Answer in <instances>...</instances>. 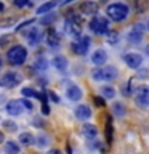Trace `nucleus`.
<instances>
[{
    "label": "nucleus",
    "instance_id": "nucleus-9",
    "mask_svg": "<svg viewBox=\"0 0 149 154\" xmlns=\"http://www.w3.org/2000/svg\"><path fill=\"white\" fill-rule=\"evenodd\" d=\"M90 48V37H80L74 45H72V50H74L77 55H87Z\"/></svg>",
    "mask_w": 149,
    "mask_h": 154
},
{
    "label": "nucleus",
    "instance_id": "nucleus-18",
    "mask_svg": "<svg viewBox=\"0 0 149 154\" xmlns=\"http://www.w3.org/2000/svg\"><path fill=\"white\" fill-rule=\"evenodd\" d=\"M58 3H59L58 0H50V2H47V3L40 5V7L37 8V13H38V14H45V13H48V11H51V10L55 8Z\"/></svg>",
    "mask_w": 149,
    "mask_h": 154
},
{
    "label": "nucleus",
    "instance_id": "nucleus-11",
    "mask_svg": "<svg viewBox=\"0 0 149 154\" xmlns=\"http://www.w3.org/2000/svg\"><path fill=\"white\" fill-rule=\"evenodd\" d=\"M42 38H43V35H42V31L38 27H32L31 31L27 32V42L31 43V45H37Z\"/></svg>",
    "mask_w": 149,
    "mask_h": 154
},
{
    "label": "nucleus",
    "instance_id": "nucleus-31",
    "mask_svg": "<svg viewBox=\"0 0 149 154\" xmlns=\"http://www.w3.org/2000/svg\"><path fill=\"white\" fill-rule=\"evenodd\" d=\"M93 101H95V104H96V106H104V100H103V98H99V96H95Z\"/></svg>",
    "mask_w": 149,
    "mask_h": 154
},
{
    "label": "nucleus",
    "instance_id": "nucleus-29",
    "mask_svg": "<svg viewBox=\"0 0 149 154\" xmlns=\"http://www.w3.org/2000/svg\"><path fill=\"white\" fill-rule=\"evenodd\" d=\"M35 67H37V69H47V61L45 60H38Z\"/></svg>",
    "mask_w": 149,
    "mask_h": 154
},
{
    "label": "nucleus",
    "instance_id": "nucleus-25",
    "mask_svg": "<svg viewBox=\"0 0 149 154\" xmlns=\"http://www.w3.org/2000/svg\"><path fill=\"white\" fill-rule=\"evenodd\" d=\"M106 137H108V143H111V140H112V120L108 119V122H106Z\"/></svg>",
    "mask_w": 149,
    "mask_h": 154
},
{
    "label": "nucleus",
    "instance_id": "nucleus-5",
    "mask_svg": "<svg viewBox=\"0 0 149 154\" xmlns=\"http://www.w3.org/2000/svg\"><path fill=\"white\" fill-rule=\"evenodd\" d=\"M90 29L95 34H106V32L109 31V23H108V19H106V18L95 16L90 21Z\"/></svg>",
    "mask_w": 149,
    "mask_h": 154
},
{
    "label": "nucleus",
    "instance_id": "nucleus-10",
    "mask_svg": "<svg viewBox=\"0 0 149 154\" xmlns=\"http://www.w3.org/2000/svg\"><path fill=\"white\" fill-rule=\"evenodd\" d=\"M123 61H125V64L128 67H132V69H138V67H141V64H143V58L139 55H136V53H128V55H125Z\"/></svg>",
    "mask_w": 149,
    "mask_h": 154
},
{
    "label": "nucleus",
    "instance_id": "nucleus-37",
    "mask_svg": "<svg viewBox=\"0 0 149 154\" xmlns=\"http://www.w3.org/2000/svg\"><path fill=\"white\" fill-rule=\"evenodd\" d=\"M2 141H3V133L0 132V143H2Z\"/></svg>",
    "mask_w": 149,
    "mask_h": 154
},
{
    "label": "nucleus",
    "instance_id": "nucleus-38",
    "mask_svg": "<svg viewBox=\"0 0 149 154\" xmlns=\"http://www.w3.org/2000/svg\"><path fill=\"white\" fill-rule=\"evenodd\" d=\"M146 53H147V56H149V45L146 47Z\"/></svg>",
    "mask_w": 149,
    "mask_h": 154
},
{
    "label": "nucleus",
    "instance_id": "nucleus-17",
    "mask_svg": "<svg viewBox=\"0 0 149 154\" xmlns=\"http://www.w3.org/2000/svg\"><path fill=\"white\" fill-rule=\"evenodd\" d=\"M67 96H69V100H72V101H79L82 98V90L77 85H71L69 88H67Z\"/></svg>",
    "mask_w": 149,
    "mask_h": 154
},
{
    "label": "nucleus",
    "instance_id": "nucleus-26",
    "mask_svg": "<svg viewBox=\"0 0 149 154\" xmlns=\"http://www.w3.org/2000/svg\"><path fill=\"white\" fill-rule=\"evenodd\" d=\"M23 95L24 96H32V98H40V93H37L32 88H23Z\"/></svg>",
    "mask_w": 149,
    "mask_h": 154
},
{
    "label": "nucleus",
    "instance_id": "nucleus-39",
    "mask_svg": "<svg viewBox=\"0 0 149 154\" xmlns=\"http://www.w3.org/2000/svg\"><path fill=\"white\" fill-rule=\"evenodd\" d=\"M2 10H3V5H2V3H0V11H2Z\"/></svg>",
    "mask_w": 149,
    "mask_h": 154
},
{
    "label": "nucleus",
    "instance_id": "nucleus-30",
    "mask_svg": "<svg viewBox=\"0 0 149 154\" xmlns=\"http://www.w3.org/2000/svg\"><path fill=\"white\" fill-rule=\"evenodd\" d=\"M29 3V0H14V5H16V7H26V5Z\"/></svg>",
    "mask_w": 149,
    "mask_h": 154
},
{
    "label": "nucleus",
    "instance_id": "nucleus-19",
    "mask_svg": "<svg viewBox=\"0 0 149 154\" xmlns=\"http://www.w3.org/2000/svg\"><path fill=\"white\" fill-rule=\"evenodd\" d=\"M53 64H55L56 69L66 71V67H67V60H66L64 56H55V58H53Z\"/></svg>",
    "mask_w": 149,
    "mask_h": 154
},
{
    "label": "nucleus",
    "instance_id": "nucleus-2",
    "mask_svg": "<svg viewBox=\"0 0 149 154\" xmlns=\"http://www.w3.org/2000/svg\"><path fill=\"white\" fill-rule=\"evenodd\" d=\"M7 58L10 61V64L13 66H21L27 58V51L23 45H14L10 48V51L7 53Z\"/></svg>",
    "mask_w": 149,
    "mask_h": 154
},
{
    "label": "nucleus",
    "instance_id": "nucleus-8",
    "mask_svg": "<svg viewBox=\"0 0 149 154\" xmlns=\"http://www.w3.org/2000/svg\"><path fill=\"white\" fill-rule=\"evenodd\" d=\"M19 75L14 74V72H7L3 77H0V85L7 87V88H11V87H16L19 84Z\"/></svg>",
    "mask_w": 149,
    "mask_h": 154
},
{
    "label": "nucleus",
    "instance_id": "nucleus-1",
    "mask_svg": "<svg viewBox=\"0 0 149 154\" xmlns=\"http://www.w3.org/2000/svg\"><path fill=\"white\" fill-rule=\"evenodd\" d=\"M106 13L112 21H123V19H127L130 10L125 3H111L106 8Z\"/></svg>",
    "mask_w": 149,
    "mask_h": 154
},
{
    "label": "nucleus",
    "instance_id": "nucleus-33",
    "mask_svg": "<svg viewBox=\"0 0 149 154\" xmlns=\"http://www.w3.org/2000/svg\"><path fill=\"white\" fill-rule=\"evenodd\" d=\"M45 140H47V138H43V137H40V138H38V146H45V144H47V141H45Z\"/></svg>",
    "mask_w": 149,
    "mask_h": 154
},
{
    "label": "nucleus",
    "instance_id": "nucleus-6",
    "mask_svg": "<svg viewBox=\"0 0 149 154\" xmlns=\"http://www.w3.org/2000/svg\"><path fill=\"white\" fill-rule=\"evenodd\" d=\"M136 104L139 108H147L149 106V87L143 85L138 88V93H136Z\"/></svg>",
    "mask_w": 149,
    "mask_h": 154
},
{
    "label": "nucleus",
    "instance_id": "nucleus-34",
    "mask_svg": "<svg viewBox=\"0 0 149 154\" xmlns=\"http://www.w3.org/2000/svg\"><path fill=\"white\" fill-rule=\"evenodd\" d=\"M53 19H55V14H51V16H48V18L43 19V24H48L50 21H53Z\"/></svg>",
    "mask_w": 149,
    "mask_h": 154
},
{
    "label": "nucleus",
    "instance_id": "nucleus-41",
    "mask_svg": "<svg viewBox=\"0 0 149 154\" xmlns=\"http://www.w3.org/2000/svg\"><path fill=\"white\" fill-rule=\"evenodd\" d=\"M147 29H149V23H147Z\"/></svg>",
    "mask_w": 149,
    "mask_h": 154
},
{
    "label": "nucleus",
    "instance_id": "nucleus-7",
    "mask_svg": "<svg viewBox=\"0 0 149 154\" xmlns=\"http://www.w3.org/2000/svg\"><path fill=\"white\" fill-rule=\"evenodd\" d=\"M143 34H144V26H143V24H141V23L135 24V26L132 27V31L128 32V42H132V43L141 42Z\"/></svg>",
    "mask_w": 149,
    "mask_h": 154
},
{
    "label": "nucleus",
    "instance_id": "nucleus-15",
    "mask_svg": "<svg viewBox=\"0 0 149 154\" xmlns=\"http://www.w3.org/2000/svg\"><path fill=\"white\" fill-rule=\"evenodd\" d=\"M106 60H108V55H106V51L104 50H96L93 55H91V61H93V64H104Z\"/></svg>",
    "mask_w": 149,
    "mask_h": 154
},
{
    "label": "nucleus",
    "instance_id": "nucleus-24",
    "mask_svg": "<svg viewBox=\"0 0 149 154\" xmlns=\"http://www.w3.org/2000/svg\"><path fill=\"white\" fill-rule=\"evenodd\" d=\"M101 93L104 95V98H114L115 90L112 88V87H103V88H101Z\"/></svg>",
    "mask_w": 149,
    "mask_h": 154
},
{
    "label": "nucleus",
    "instance_id": "nucleus-35",
    "mask_svg": "<svg viewBox=\"0 0 149 154\" xmlns=\"http://www.w3.org/2000/svg\"><path fill=\"white\" fill-rule=\"evenodd\" d=\"M50 96H51V100L55 101V103H58V101H59V96H58V95H55V93H50Z\"/></svg>",
    "mask_w": 149,
    "mask_h": 154
},
{
    "label": "nucleus",
    "instance_id": "nucleus-12",
    "mask_svg": "<svg viewBox=\"0 0 149 154\" xmlns=\"http://www.w3.org/2000/svg\"><path fill=\"white\" fill-rule=\"evenodd\" d=\"M7 112L11 114V116H19L23 112V103L21 101H16V100L10 101L7 104Z\"/></svg>",
    "mask_w": 149,
    "mask_h": 154
},
{
    "label": "nucleus",
    "instance_id": "nucleus-27",
    "mask_svg": "<svg viewBox=\"0 0 149 154\" xmlns=\"http://www.w3.org/2000/svg\"><path fill=\"white\" fill-rule=\"evenodd\" d=\"M3 127L8 130V132H14V130H16V125H14L13 122H10V120H5L3 122Z\"/></svg>",
    "mask_w": 149,
    "mask_h": 154
},
{
    "label": "nucleus",
    "instance_id": "nucleus-28",
    "mask_svg": "<svg viewBox=\"0 0 149 154\" xmlns=\"http://www.w3.org/2000/svg\"><path fill=\"white\" fill-rule=\"evenodd\" d=\"M108 32H109V31H108ZM117 37H119L117 32H109V42H111V43H115V42H117Z\"/></svg>",
    "mask_w": 149,
    "mask_h": 154
},
{
    "label": "nucleus",
    "instance_id": "nucleus-20",
    "mask_svg": "<svg viewBox=\"0 0 149 154\" xmlns=\"http://www.w3.org/2000/svg\"><path fill=\"white\" fill-rule=\"evenodd\" d=\"M47 42H48V45L50 47H56L58 43H59V40H58V35H56V32L53 31V29H48V34H47Z\"/></svg>",
    "mask_w": 149,
    "mask_h": 154
},
{
    "label": "nucleus",
    "instance_id": "nucleus-21",
    "mask_svg": "<svg viewBox=\"0 0 149 154\" xmlns=\"http://www.w3.org/2000/svg\"><path fill=\"white\" fill-rule=\"evenodd\" d=\"M34 135L32 133H29V132H26V133H21L19 135V141H21L24 146H29V144H32L34 143Z\"/></svg>",
    "mask_w": 149,
    "mask_h": 154
},
{
    "label": "nucleus",
    "instance_id": "nucleus-3",
    "mask_svg": "<svg viewBox=\"0 0 149 154\" xmlns=\"http://www.w3.org/2000/svg\"><path fill=\"white\" fill-rule=\"evenodd\" d=\"M117 75H119V71L114 66H101L91 72V77L95 80H114L117 79Z\"/></svg>",
    "mask_w": 149,
    "mask_h": 154
},
{
    "label": "nucleus",
    "instance_id": "nucleus-40",
    "mask_svg": "<svg viewBox=\"0 0 149 154\" xmlns=\"http://www.w3.org/2000/svg\"><path fill=\"white\" fill-rule=\"evenodd\" d=\"M0 67H2V60H0Z\"/></svg>",
    "mask_w": 149,
    "mask_h": 154
},
{
    "label": "nucleus",
    "instance_id": "nucleus-4",
    "mask_svg": "<svg viewBox=\"0 0 149 154\" xmlns=\"http://www.w3.org/2000/svg\"><path fill=\"white\" fill-rule=\"evenodd\" d=\"M80 24H82L80 18L71 14V16H67V19H66V31L74 37H80V31H82Z\"/></svg>",
    "mask_w": 149,
    "mask_h": 154
},
{
    "label": "nucleus",
    "instance_id": "nucleus-22",
    "mask_svg": "<svg viewBox=\"0 0 149 154\" xmlns=\"http://www.w3.org/2000/svg\"><path fill=\"white\" fill-rule=\"evenodd\" d=\"M112 111H114V116H117V117H123L127 114V109H125V106L122 103H114Z\"/></svg>",
    "mask_w": 149,
    "mask_h": 154
},
{
    "label": "nucleus",
    "instance_id": "nucleus-36",
    "mask_svg": "<svg viewBox=\"0 0 149 154\" xmlns=\"http://www.w3.org/2000/svg\"><path fill=\"white\" fill-rule=\"evenodd\" d=\"M71 2H74V0H59V3H58V5H67Z\"/></svg>",
    "mask_w": 149,
    "mask_h": 154
},
{
    "label": "nucleus",
    "instance_id": "nucleus-32",
    "mask_svg": "<svg viewBox=\"0 0 149 154\" xmlns=\"http://www.w3.org/2000/svg\"><path fill=\"white\" fill-rule=\"evenodd\" d=\"M21 103H23V106H24V108H27V109H31V111H32V108H34V104L31 103V101H27V100H23Z\"/></svg>",
    "mask_w": 149,
    "mask_h": 154
},
{
    "label": "nucleus",
    "instance_id": "nucleus-23",
    "mask_svg": "<svg viewBox=\"0 0 149 154\" xmlns=\"http://www.w3.org/2000/svg\"><path fill=\"white\" fill-rule=\"evenodd\" d=\"M5 149H7L8 152H14V154L19 152V146L14 141H7L5 143Z\"/></svg>",
    "mask_w": 149,
    "mask_h": 154
},
{
    "label": "nucleus",
    "instance_id": "nucleus-16",
    "mask_svg": "<svg viewBox=\"0 0 149 154\" xmlns=\"http://www.w3.org/2000/svg\"><path fill=\"white\" fill-rule=\"evenodd\" d=\"M80 11L84 14H95L98 11V5L95 2H85V3L80 5Z\"/></svg>",
    "mask_w": 149,
    "mask_h": 154
},
{
    "label": "nucleus",
    "instance_id": "nucleus-13",
    "mask_svg": "<svg viewBox=\"0 0 149 154\" xmlns=\"http://www.w3.org/2000/svg\"><path fill=\"white\" fill-rule=\"evenodd\" d=\"M75 116H77V119L87 120V119L91 117V109H90L87 104H79V106L75 108Z\"/></svg>",
    "mask_w": 149,
    "mask_h": 154
},
{
    "label": "nucleus",
    "instance_id": "nucleus-14",
    "mask_svg": "<svg viewBox=\"0 0 149 154\" xmlns=\"http://www.w3.org/2000/svg\"><path fill=\"white\" fill-rule=\"evenodd\" d=\"M82 133H84L85 138L93 140V138H96V135H98V128L91 124H85L84 127H82Z\"/></svg>",
    "mask_w": 149,
    "mask_h": 154
}]
</instances>
